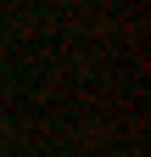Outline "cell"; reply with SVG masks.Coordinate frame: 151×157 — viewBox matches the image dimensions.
Returning <instances> with one entry per match:
<instances>
[{"mask_svg":"<svg viewBox=\"0 0 151 157\" xmlns=\"http://www.w3.org/2000/svg\"><path fill=\"white\" fill-rule=\"evenodd\" d=\"M118 157H134V151H118Z\"/></svg>","mask_w":151,"mask_h":157,"instance_id":"cell-1","label":"cell"}]
</instances>
